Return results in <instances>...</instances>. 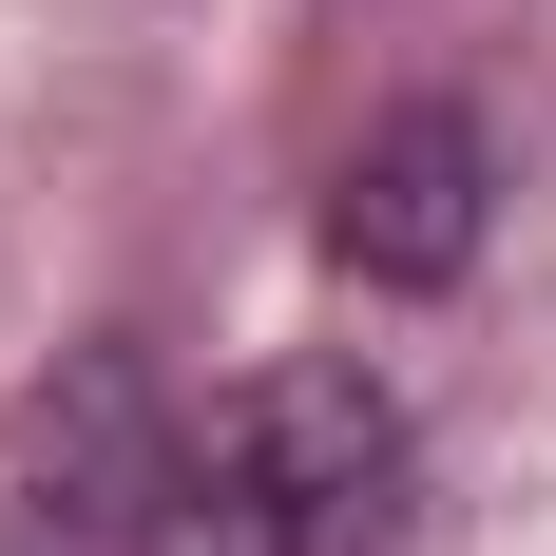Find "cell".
Listing matches in <instances>:
<instances>
[{
    "mask_svg": "<svg viewBox=\"0 0 556 556\" xmlns=\"http://www.w3.org/2000/svg\"><path fill=\"white\" fill-rule=\"evenodd\" d=\"M154 365L135 345H58L0 403V556H154Z\"/></svg>",
    "mask_w": 556,
    "mask_h": 556,
    "instance_id": "cell-2",
    "label": "cell"
},
{
    "mask_svg": "<svg viewBox=\"0 0 556 556\" xmlns=\"http://www.w3.org/2000/svg\"><path fill=\"white\" fill-rule=\"evenodd\" d=\"M327 269H365V288H460L480 269V115L422 97L327 173Z\"/></svg>",
    "mask_w": 556,
    "mask_h": 556,
    "instance_id": "cell-3",
    "label": "cell"
},
{
    "mask_svg": "<svg viewBox=\"0 0 556 556\" xmlns=\"http://www.w3.org/2000/svg\"><path fill=\"white\" fill-rule=\"evenodd\" d=\"M403 480H422L403 384H365V365H269V384H230L212 422H173L154 556H384Z\"/></svg>",
    "mask_w": 556,
    "mask_h": 556,
    "instance_id": "cell-1",
    "label": "cell"
}]
</instances>
